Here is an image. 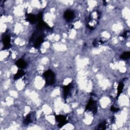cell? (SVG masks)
Listing matches in <instances>:
<instances>
[{"label":"cell","mask_w":130,"mask_h":130,"mask_svg":"<svg viewBox=\"0 0 130 130\" xmlns=\"http://www.w3.org/2000/svg\"><path fill=\"white\" fill-rule=\"evenodd\" d=\"M72 87H73V86L71 83H70L68 85H67L66 86H64L63 87V91L64 97L66 98L67 96L69 95V94L71 92V89L72 88Z\"/></svg>","instance_id":"52a82bcc"},{"label":"cell","mask_w":130,"mask_h":130,"mask_svg":"<svg viewBox=\"0 0 130 130\" xmlns=\"http://www.w3.org/2000/svg\"><path fill=\"white\" fill-rule=\"evenodd\" d=\"M16 65L20 69H24L27 66V63L23 59H19L16 61Z\"/></svg>","instance_id":"30bf717a"},{"label":"cell","mask_w":130,"mask_h":130,"mask_svg":"<svg viewBox=\"0 0 130 130\" xmlns=\"http://www.w3.org/2000/svg\"><path fill=\"white\" fill-rule=\"evenodd\" d=\"M124 87V84L123 82H121L119 83L117 87V96H119L122 92Z\"/></svg>","instance_id":"7c38bea8"},{"label":"cell","mask_w":130,"mask_h":130,"mask_svg":"<svg viewBox=\"0 0 130 130\" xmlns=\"http://www.w3.org/2000/svg\"><path fill=\"white\" fill-rule=\"evenodd\" d=\"M130 52H124L120 56V58L122 59H127L129 57Z\"/></svg>","instance_id":"4fadbf2b"},{"label":"cell","mask_w":130,"mask_h":130,"mask_svg":"<svg viewBox=\"0 0 130 130\" xmlns=\"http://www.w3.org/2000/svg\"><path fill=\"white\" fill-rule=\"evenodd\" d=\"M106 128V121L101 122L98 125V129H105Z\"/></svg>","instance_id":"5bb4252c"},{"label":"cell","mask_w":130,"mask_h":130,"mask_svg":"<svg viewBox=\"0 0 130 130\" xmlns=\"http://www.w3.org/2000/svg\"><path fill=\"white\" fill-rule=\"evenodd\" d=\"M128 34H129L128 31H125V32L123 33V34L122 35V37H124V38H126V37L128 36Z\"/></svg>","instance_id":"2e32d148"},{"label":"cell","mask_w":130,"mask_h":130,"mask_svg":"<svg viewBox=\"0 0 130 130\" xmlns=\"http://www.w3.org/2000/svg\"><path fill=\"white\" fill-rule=\"evenodd\" d=\"M85 110L91 111L93 113H96L97 111V106L96 102L94 100L90 99L86 105Z\"/></svg>","instance_id":"7a4b0ae2"},{"label":"cell","mask_w":130,"mask_h":130,"mask_svg":"<svg viewBox=\"0 0 130 130\" xmlns=\"http://www.w3.org/2000/svg\"><path fill=\"white\" fill-rule=\"evenodd\" d=\"M74 12L70 10H67L64 13V17L67 21H70L73 19Z\"/></svg>","instance_id":"8992f818"},{"label":"cell","mask_w":130,"mask_h":130,"mask_svg":"<svg viewBox=\"0 0 130 130\" xmlns=\"http://www.w3.org/2000/svg\"><path fill=\"white\" fill-rule=\"evenodd\" d=\"M26 20L30 23H35L37 20V17L32 14H27L26 15Z\"/></svg>","instance_id":"9c48e42d"},{"label":"cell","mask_w":130,"mask_h":130,"mask_svg":"<svg viewBox=\"0 0 130 130\" xmlns=\"http://www.w3.org/2000/svg\"><path fill=\"white\" fill-rule=\"evenodd\" d=\"M35 118H36V116H35V113L32 112H30L25 116L23 121V123L26 125L29 124V123L34 121L35 120Z\"/></svg>","instance_id":"277c9868"},{"label":"cell","mask_w":130,"mask_h":130,"mask_svg":"<svg viewBox=\"0 0 130 130\" xmlns=\"http://www.w3.org/2000/svg\"><path fill=\"white\" fill-rule=\"evenodd\" d=\"M24 74H25L24 71L22 69H20L17 71L16 74L14 75V80H17V79L21 78Z\"/></svg>","instance_id":"8fae6325"},{"label":"cell","mask_w":130,"mask_h":130,"mask_svg":"<svg viewBox=\"0 0 130 130\" xmlns=\"http://www.w3.org/2000/svg\"><path fill=\"white\" fill-rule=\"evenodd\" d=\"M3 43L5 49H8L11 46L10 37L8 35L4 37L3 39Z\"/></svg>","instance_id":"5b68a950"},{"label":"cell","mask_w":130,"mask_h":130,"mask_svg":"<svg viewBox=\"0 0 130 130\" xmlns=\"http://www.w3.org/2000/svg\"><path fill=\"white\" fill-rule=\"evenodd\" d=\"M55 120L56 122H58V126L59 127H61L68 122L67 118L65 116L62 115H56L55 116Z\"/></svg>","instance_id":"3957f363"},{"label":"cell","mask_w":130,"mask_h":130,"mask_svg":"<svg viewBox=\"0 0 130 130\" xmlns=\"http://www.w3.org/2000/svg\"><path fill=\"white\" fill-rule=\"evenodd\" d=\"M46 84L48 85H53L55 81V76L54 73L51 70H48L43 74Z\"/></svg>","instance_id":"6da1fadb"},{"label":"cell","mask_w":130,"mask_h":130,"mask_svg":"<svg viewBox=\"0 0 130 130\" xmlns=\"http://www.w3.org/2000/svg\"><path fill=\"white\" fill-rule=\"evenodd\" d=\"M44 42V38L43 36L38 37L36 39L32 42L34 43L33 46L35 48H38L42 44V43Z\"/></svg>","instance_id":"ba28073f"},{"label":"cell","mask_w":130,"mask_h":130,"mask_svg":"<svg viewBox=\"0 0 130 130\" xmlns=\"http://www.w3.org/2000/svg\"><path fill=\"white\" fill-rule=\"evenodd\" d=\"M110 110H111V111L114 112H118V111L119 110V108H116V107H115L114 106H112L111 107Z\"/></svg>","instance_id":"9a60e30c"}]
</instances>
